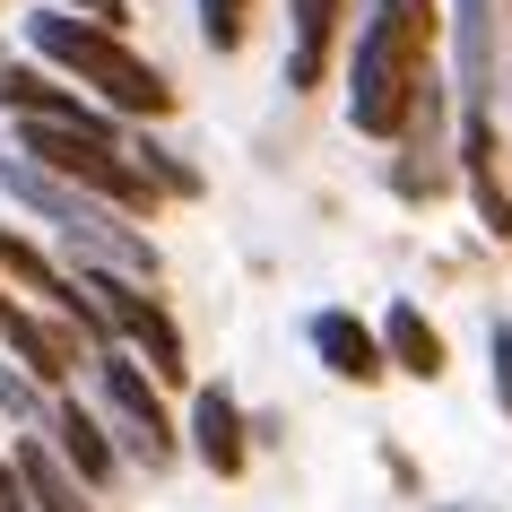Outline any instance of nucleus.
I'll return each instance as SVG.
<instances>
[{
    "label": "nucleus",
    "mask_w": 512,
    "mask_h": 512,
    "mask_svg": "<svg viewBox=\"0 0 512 512\" xmlns=\"http://www.w3.org/2000/svg\"><path fill=\"white\" fill-rule=\"evenodd\" d=\"M0 348H9V365H18L27 382H44V391H70V374H79L87 356H96L79 330L61 322V313L27 304L18 287H0Z\"/></svg>",
    "instance_id": "obj_6"
},
{
    "label": "nucleus",
    "mask_w": 512,
    "mask_h": 512,
    "mask_svg": "<svg viewBox=\"0 0 512 512\" xmlns=\"http://www.w3.org/2000/svg\"><path fill=\"white\" fill-rule=\"evenodd\" d=\"M304 339H313V356H322V374L356 382V391H374V382L391 374V365H382L374 322H365V313H348V304H322V313L304 322Z\"/></svg>",
    "instance_id": "obj_10"
},
{
    "label": "nucleus",
    "mask_w": 512,
    "mask_h": 512,
    "mask_svg": "<svg viewBox=\"0 0 512 512\" xmlns=\"http://www.w3.org/2000/svg\"><path fill=\"white\" fill-rule=\"evenodd\" d=\"M44 408H53V391L27 382L9 356H0V417H9V426H27V434H44Z\"/></svg>",
    "instance_id": "obj_16"
},
{
    "label": "nucleus",
    "mask_w": 512,
    "mask_h": 512,
    "mask_svg": "<svg viewBox=\"0 0 512 512\" xmlns=\"http://www.w3.org/2000/svg\"><path fill=\"white\" fill-rule=\"evenodd\" d=\"M27 53L44 61L53 79H70L96 113H113L122 131H157L165 113L183 105V96H174V79H165L157 61L139 53L131 35L87 27V18H70V9H44V0L27 9Z\"/></svg>",
    "instance_id": "obj_1"
},
{
    "label": "nucleus",
    "mask_w": 512,
    "mask_h": 512,
    "mask_svg": "<svg viewBox=\"0 0 512 512\" xmlns=\"http://www.w3.org/2000/svg\"><path fill=\"white\" fill-rule=\"evenodd\" d=\"M9 469H18L27 512H105L79 478H70V469H61V452L44 443V434H18V443H9Z\"/></svg>",
    "instance_id": "obj_14"
},
{
    "label": "nucleus",
    "mask_w": 512,
    "mask_h": 512,
    "mask_svg": "<svg viewBox=\"0 0 512 512\" xmlns=\"http://www.w3.org/2000/svg\"><path fill=\"white\" fill-rule=\"evenodd\" d=\"M44 443L61 452V469H70V478H79L87 495H96V504H105L113 486H122V469H131V460L113 452L105 417H96V408H87L79 391H53V408H44Z\"/></svg>",
    "instance_id": "obj_7"
},
{
    "label": "nucleus",
    "mask_w": 512,
    "mask_h": 512,
    "mask_svg": "<svg viewBox=\"0 0 512 512\" xmlns=\"http://www.w3.org/2000/svg\"><path fill=\"white\" fill-rule=\"evenodd\" d=\"M0 191H9L35 226H53V235H61V252H53L61 270H122V278H139V287H157L165 252L139 235L131 217H113L105 200H87V191L53 183V174H44V165H27V157H0Z\"/></svg>",
    "instance_id": "obj_3"
},
{
    "label": "nucleus",
    "mask_w": 512,
    "mask_h": 512,
    "mask_svg": "<svg viewBox=\"0 0 512 512\" xmlns=\"http://www.w3.org/2000/svg\"><path fill=\"white\" fill-rule=\"evenodd\" d=\"M183 443H191V460H200L217 486H235L243 469H252V417H243V400L226 391V382H200V391H191Z\"/></svg>",
    "instance_id": "obj_8"
},
{
    "label": "nucleus",
    "mask_w": 512,
    "mask_h": 512,
    "mask_svg": "<svg viewBox=\"0 0 512 512\" xmlns=\"http://www.w3.org/2000/svg\"><path fill=\"white\" fill-rule=\"evenodd\" d=\"M452 183L469 191V209L495 243H512V183H504V148H495V113H460V148H452Z\"/></svg>",
    "instance_id": "obj_9"
},
{
    "label": "nucleus",
    "mask_w": 512,
    "mask_h": 512,
    "mask_svg": "<svg viewBox=\"0 0 512 512\" xmlns=\"http://www.w3.org/2000/svg\"><path fill=\"white\" fill-rule=\"evenodd\" d=\"M252 35V0H200V44L209 53H243Z\"/></svg>",
    "instance_id": "obj_17"
},
{
    "label": "nucleus",
    "mask_w": 512,
    "mask_h": 512,
    "mask_svg": "<svg viewBox=\"0 0 512 512\" xmlns=\"http://www.w3.org/2000/svg\"><path fill=\"white\" fill-rule=\"evenodd\" d=\"M374 339H382V365H391V374H408V382H443V365H452L443 330L426 322V304H408V296L374 322Z\"/></svg>",
    "instance_id": "obj_13"
},
{
    "label": "nucleus",
    "mask_w": 512,
    "mask_h": 512,
    "mask_svg": "<svg viewBox=\"0 0 512 512\" xmlns=\"http://www.w3.org/2000/svg\"><path fill=\"white\" fill-rule=\"evenodd\" d=\"M96 296V313H105V330H113V348L131 356L139 374L157 382V391H174V382H191V348H183V322L165 313V296L157 287H139V278H122V270H70Z\"/></svg>",
    "instance_id": "obj_5"
},
{
    "label": "nucleus",
    "mask_w": 512,
    "mask_h": 512,
    "mask_svg": "<svg viewBox=\"0 0 512 512\" xmlns=\"http://www.w3.org/2000/svg\"><path fill=\"white\" fill-rule=\"evenodd\" d=\"M495 9L504 0H452V44H460V113H495Z\"/></svg>",
    "instance_id": "obj_11"
},
{
    "label": "nucleus",
    "mask_w": 512,
    "mask_h": 512,
    "mask_svg": "<svg viewBox=\"0 0 512 512\" xmlns=\"http://www.w3.org/2000/svg\"><path fill=\"white\" fill-rule=\"evenodd\" d=\"M339 18H348V0H287V87L313 96L339 53Z\"/></svg>",
    "instance_id": "obj_12"
},
{
    "label": "nucleus",
    "mask_w": 512,
    "mask_h": 512,
    "mask_svg": "<svg viewBox=\"0 0 512 512\" xmlns=\"http://www.w3.org/2000/svg\"><path fill=\"white\" fill-rule=\"evenodd\" d=\"M53 9H70V18H87V27H131V0H53Z\"/></svg>",
    "instance_id": "obj_19"
},
{
    "label": "nucleus",
    "mask_w": 512,
    "mask_h": 512,
    "mask_svg": "<svg viewBox=\"0 0 512 512\" xmlns=\"http://www.w3.org/2000/svg\"><path fill=\"white\" fill-rule=\"evenodd\" d=\"M391 191H400V200H443V191H452V157H443V148H426V139H400Z\"/></svg>",
    "instance_id": "obj_15"
},
{
    "label": "nucleus",
    "mask_w": 512,
    "mask_h": 512,
    "mask_svg": "<svg viewBox=\"0 0 512 512\" xmlns=\"http://www.w3.org/2000/svg\"><path fill=\"white\" fill-rule=\"evenodd\" d=\"M0 512H27V495H18V469H9V452H0Z\"/></svg>",
    "instance_id": "obj_20"
},
{
    "label": "nucleus",
    "mask_w": 512,
    "mask_h": 512,
    "mask_svg": "<svg viewBox=\"0 0 512 512\" xmlns=\"http://www.w3.org/2000/svg\"><path fill=\"white\" fill-rule=\"evenodd\" d=\"M486 382H495V408L512 417V322H486Z\"/></svg>",
    "instance_id": "obj_18"
},
{
    "label": "nucleus",
    "mask_w": 512,
    "mask_h": 512,
    "mask_svg": "<svg viewBox=\"0 0 512 512\" xmlns=\"http://www.w3.org/2000/svg\"><path fill=\"white\" fill-rule=\"evenodd\" d=\"M434 35H443V9L434 0H365V27H356L348 53V131L391 148L408 131V105L434 70Z\"/></svg>",
    "instance_id": "obj_2"
},
{
    "label": "nucleus",
    "mask_w": 512,
    "mask_h": 512,
    "mask_svg": "<svg viewBox=\"0 0 512 512\" xmlns=\"http://www.w3.org/2000/svg\"><path fill=\"white\" fill-rule=\"evenodd\" d=\"M87 408L105 417V434H113V452L122 460H139V469H174L183 460V426H174V408H165V391L148 374H139L122 348H96L87 356Z\"/></svg>",
    "instance_id": "obj_4"
}]
</instances>
